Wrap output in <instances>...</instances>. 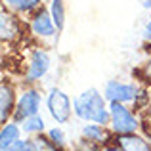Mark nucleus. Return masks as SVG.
I'll return each instance as SVG.
<instances>
[{
  "instance_id": "obj_2",
  "label": "nucleus",
  "mask_w": 151,
  "mask_h": 151,
  "mask_svg": "<svg viewBox=\"0 0 151 151\" xmlns=\"http://www.w3.org/2000/svg\"><path fill=\"white\" fill-rule=\"evenodd\" d=\"M140 126H142V119L138 117V113L132 107H128V103H121V101L109 103V128L115 136L140 132Z\"/></svg>"
},
{
  "instance_id": "obj_3",
  "label": "nucleus",
  "mask_w": 151,
  "mask_h": 151,
  "mask_svg": "<svg viewBox=\"0 0 151 151\" xmlns=\"http://www.w3.org/2000/svg\"><path fill=\"white\" fill-rule=\"evenodd\" d=\"M46 109H48L50 117L54 119V122L58 124H67L73 117V101L71 98L58 86H52L44 98Z\"/></svg>"
},
{
  "instance_id": "obj_16",
  "label": "nucleus",
  "mask_w": 151,
  "mask_h": 151,
  "mask_svg": "<svg viewBox=\"0 0 151 151\" xmlns=\"http://www.w3.org/2000/svg\"><path fill=\"white\" fill-rule=\"evenodd\" d=\"M35 145V151H61L58 145L52 144V140L48 136H42V134H37V136H31Z\"/></svg>"
},
{
  "instance_id": "obj_22",
  "label": "nucleus",
  "mask_w": 151,
  "mask_h": 151,
  "mask_svg": "<svg viewBox=\"0 0 151 151\" xmlns=\"http://www.w3.org/2000/svg\"><path fill=\"white\" fill-rule=\"evenodd\" d=\"M101 151H122V149L119 147L117 144H113V145H109V144H107L105 147H101Z\"/></svg>"
},
{
  "instance_id": "obj_7",
  "label": "nucleus",
  "mask_w": 151,
  "mask_h": 151,
  "mask_svg": "<svg viewBox=\"0 0 151 151\" xmlns=\"http://www.w3.org/2000/svg\"><path fill=\"white\" fill-rule=\"evenodd\" d=\"M140 86L136 82H124L119 81V78H109V81L103 84V98L107 101H121V103H134L136 100V94Z\"/></svg>"
},
{
  "instance_id": "obj_11",
  "label": "nucleus",
  "mask_w": 151,
  "mask_h": 151,
  "mask_svg": "<svg viewBox=\"0 0 151 151\" xmlns=\"http://www.w3.org/2000/svg\"><path fill=\"white\" fill-rule=\"evenodd\" d=\"M115 144H117L122 151H151L149 140L140 132L115 136Z\"/></svg>"
},
{
  "instance_id": "obj_21",
  "label": "nucleus",
  "mask_w": 151,
  "mask_h": 151,
  "mask_svg": "<svg viewBox=\"0 0 151 151\" xmlns=\"http://www.w3.org/2000/svg\"><path fill=\"white\" fill-rule=\"evenodd\" d=\"M142 38H144L145 46H151V17L145 21L144 25V31H142Z\"/></svg>"
},
{
  "instance_id": "obj_10",
  "label": "nucleus",
  "mask_w": 151,
  "mask_h": 151,
  "mask_svg": "<svg viewBox=\"0 0 151 151\" xmlns=\"http://www.w3.org/2000/svg\"><path fill=\"white\" fill-rule=\"evenodd\" d=\"M81 134H82V138H86V140L94 142V144H98V145H107L115 136L109 126L96 124V122H86L81 128Z\"/></svg>"
},
{
  "instance_id": "obj_19",
  "label": "nucleus",
  "mask_w": 151,
  "mask_h": 151,
  "mask_svg": "<svg viewBox=\"0 0 151 151\" xmlns=\"http://www.w3.org/2000/svg\"><path fill=\"white\" fill-rule=\"evenodd\" d=\"M77 151H101V145L94 144V142L86 140V138H81V140L77 142Z\"/></svg>"
},
{
  "instance_id": "obj_23",
  "label": "nucleus",
  "mask_w": 151,
  "mask_h": 151,
  "mask_svg": "<svg viewBox=\"0 0 151 151\" xmlns=\"http://www.w3.org/2000/svg\"><path fill=\"white\" fill-rule=\"evenodd\" d=\"M142 8L144 10H151V0H142Z\"/></svg>"
},
{
  "instance_id": "obj_13",
  "label": "nucleus",
  "mask_w": 151,
  "mask_h": 151,
  "mask_svg": "<svg viewBox=\"0 0 151 151\" xmlns=\"http://www.w3.org/2000/svg\"><path fill=\"white\" fill-rule=\"evenodd\" d=\"M0 4L17 15H31L44 4V0H0Z\"/></svg>"
},
{
  "instance_id": "obj_1",
  "label": "nucleus",
  "mask_w": 151,
  "mask_h": 151,
  "mask_svg": "<svg viewBox=\"0 0 151 151\" xmlns=\"http://www.w3.org/2000/svg\"><path fill=\"white\" fill-rule=\"evenodd\" d=\"M73 115L84 122L109 126V101L98 88H88L73 98Z\"/></svg>"
},
{
  "instance_id": "obj_24",
  "label": "nucleus",
  "mask_w": 151,
  "mask_h": 151,
  "mask_svg": "<svg viewBox=\"0 0 151 151\" xmlns=\"http://www.w3.org/2000/svg\"><path fill=\"white\" fill-rule=\"evenodd\" d=\"M145 117L151 119V98H149V103H147V107H145Z\"/></svg>"
},
{
  "instance_id": "obj_12",
  "label": "nucleus",
  "mask_w": 151,
  "mask_h": 151,
  "mask_svg": "<svg viewBox=\"0 0 151 151\" xmlns=\"http://www.w3.org/2000/svg\"><path fill=\"white\" fill-rule=\"evenodd\" d=\"M21 140V126L15 121H8L0 126V151H14Z\"/></svg>"
},
{
  "instance_id": "obj_9",
  "label": "nucleus",
  "mask_w": 151,
  "mask_h": 151,
  "mask_svg": "<svg viewBox=\"0 0 151 151\" xmlns=\"http://www.w3.org/2000/svg\"><path fill=\"white\" fill-rule=\"evenodd\" d=\"M15 101H17L15 86L8 81H0V126L12 121L15 111Z\"/></svg>"
},
{
  "instance_id": "obj_6",
  "label": "nucleus",
  "mask_w": 151,
  "mask_h": 151,
  "mask_svg": "<svg viewBox=\"0 0 151 151\" xmlns=\"http://www.w3.org/2000/svg\"><path fill=\"white\" fill-rule=\"evenodd\" d=\"M52 67V59L48 50L44 48H33L29 54V63H27V71H25V82L27 84H35V82L42 81L48 75Z\"/></svg>"
},
{
  "instance_id": "obj_14",
  "label": "nucleus",
  "mask_w": 151,
  "mask_h": 151,
  "mask_svg": "<svg viewBox=\"0 0 151 151\" xmlns=\"http://www.w3.org/2000/svg\"><path fill=\"white\" fill-rule=\"evenodd\" d=\"M48 10H50L52 19H54V25L58 27V31L61 33V31L65 29V21H67L65 0H48Z\"/></svg>"
},
{
  "instance_id": "obj_4",
  "label": "nucleus",
  "mask_w": 151,
  "mask_h": 151,
  "mask_svg": "<svg viewBox=\"0 0 151 151\" xmlns=\"http://www.w3.org/2000/svg\"><path fill=\"white\" fill-rule=\"evenodd\" d=\"M29 33L38 40H55L59 37V31L54 25V19L46 4H42L29 15Z\"/></svg>"
},
{
  "instance_id": "obj_17",
  "label": "nucleus",
  "mask_w": 151,
  "mask_h": 151,
  "mask_svg": "<svg viewBox=\"0 0 151 151\" xmlns=\"http://www.w3.org/2000/svg\"><path fill=\"white\" fill-rule=\"evenodd\" d=\"M46 136H48L50 140H52V144L58 145L59 149L65 147V144H67V136H65V132H63L61 126H54V128H50Z\"/></svg>"
},
{
  "instance_id": "obj_8",
  "label": "nucleus",
  "mask_w": 151,
  "mask_h": 151,
  "mask_svg": "<svg viewBox=\"0 0 151 151\" xmlns=\"http://www.w3.org/2000/svg\"><path fill=\"white\" fill-rule=\"evenodd\" d=\"M23 35V23L17 14L10 12L0 4V42L14 44Z\"/></svg>"
},
{
  "instance_id": "obj_20",
  "label": "nucleus",
  "mask_w": 151,
  "mask_h": 151,
  "mask_svg": "<svg viewBox=\"0 0 151 151\" xmlns=\"http://www.w3.org/2000/svg\"><path fill=\"white\" fill-rule=\"evenodd\" d=\"M14 151H35V145H33V140H19L17 145L14 147Z\"/></svg>"
},
{
  "instance_id": "obj_15",
  "label": "nucleus",
  "mask_w": 151,
  "mask_h": 151,
  "mask_svg": "<svg viewBox=\"0 0 151 151\" xmlns=\"http://www.w3.org/2000/svg\"><path fill=\"white\" fill-rule=\"evenodd\" d=\"M19 126H21V132H25L27 136H37V134H42L46 130V121L38 113V115H33V117H27L25 121H21Z\"/></svg>"
},
{
  "instance_id": "obj_18",
  "label": "nucleus",
  "mask_w": 151,
  "mask_h": 151,
  "mask_svg": "<svg viewBox=\"0 0 151 151\" xmlns=\"http://www.w3.org/2000/svg\"><path fill=\"white\" fill-rule=\"evenodd\" d=\"M136 75L140 77V81L145 82V86L151 84V55H149V59H145V61L142 63L140 69H136Z\"/></svg>"
},
{
  "instance_id": "obj_5",
  "label": "nucleus",
  "mask_w": 151,
  "mask_h": 151,
  "mask_svg": "<svg viewBox=\"0 0 151 151\" xmlns=\"http://www.w3.org/2000/svg\"><path fill=\"white\" fill-rule=\"evenodd\" d=\"M40 107H42V94H40V90L35 88V86H27V88L17 96L15 111H14L12 121L21 122V121H25L27 117L38 115L40 113Z\"/></svg>"
}]
</instances>
